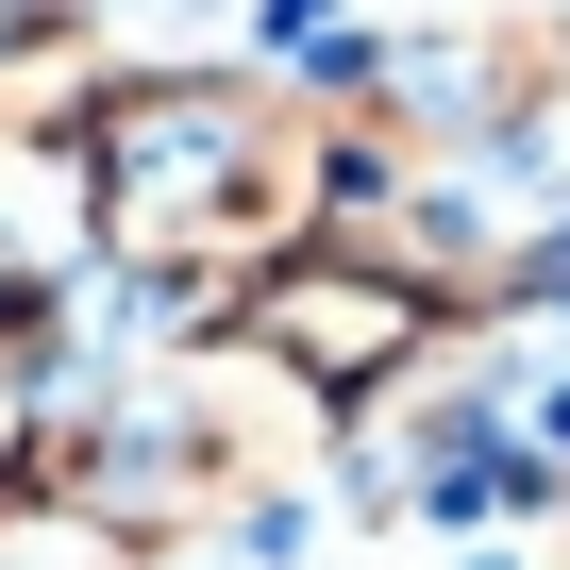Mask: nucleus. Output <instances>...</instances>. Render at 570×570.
Returning a JSON list of instances; mask_svg holds the SVG:
<instances>
[{
  "mask_svg": "<svg viewBox=\"0 0 570 570\" xmlns=\"http://www.w3.org/2000/svg\"><path fill=\"white\" fill-rule=\"evenodd\" d=\"M353 118H320L268 68H118L85 101V252L151 303V336H218V303L336 218Z\"/></svg>",
  "mask_w": 570,
  "mask_h": 570,
  "instance_id": "f257e3e1",
  "label": "nucleus"
},
{
  "mask_svg": "<svg viewBox=\"0 0 570 570\" xmlns=\"http://www.w3.org/2000/svg\"><path fill=\"white\" fill-rule=\"evenodd\" d=\"M218 353H252V370H285L320 420H370L403 370H436L453 353V320L420 303V285H386V268H353V252H268L235 303H218Z\"/></svg>",
  "mask_w": 570,
  "mask_h": 570,
  "instance_id": "f03ea898",
  "label": "nucleus"
},
{
  "mask_svg": "<svg viewBox=\"0 0 570 570\" xmlns=\"http://www.w3.org/2000/svg\"><path fill=\"white\" fill-rule=\"evenodd\" d=\"M487 570H503V553H487Z\"/></svg>",
  "mask_w": 570,
  "mask_h": 570,
  "instance_id": "7ed1b4c3",
  "label": "nucleus"
}]
</instances>
